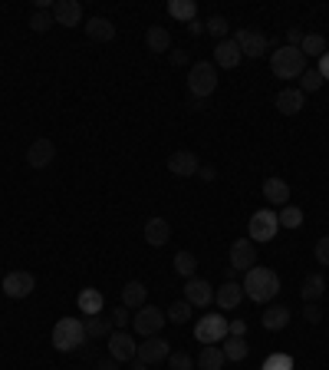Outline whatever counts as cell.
Listing matches in <instances>:
<instances>
[{"instance_id":"cell-1","label":"cell","mask_w":329,"mask_h":370,"mask_svg":"<svg viewBox=\"0 0 329 370\" xmlns=\"http://www.w3.org/2000/svg\"><path fill=\"white\" fill-rule=\"evenodd\" d=\"M244 294L250 301H257V304H270V301L280 294V275L277 271H270V268H260L254 265L250 271H244Z\"/></svg>"},{"instance_id":"cell-2","label":"cell","mask_w":329,"mask_h":370,"mask_svg":"<svg viewBox=\"0 0 329 370\" xmlns=\"http://www.w3.org/2000/svg\"><path fill=\"white\" fill-rule=\"evenodd\" d=\"M270 70L277 80H297L306 73V56L297 50V47H277L270 53Z\"/></svg>"},{"instance_id":"cell-3","label":"cell","mask_w":329,"mask_h":370,"mask_svg":"<svg viewBox=\"0 0 329 370\" xmlns=\"http://www.w3.org/2000/svg\"><path fill=\"white\" fill-rule=\"evenodd\" d=\"M86 344V328H82L80 318H60L56 328H53V347L63 350V354H73Z\"/></svg>"},{"instance_id":"cell-4","label":"cell","mask_w":329,"mask_h":370,"mask_svg":"<svg viewBox=\"0 0 329 370\" xmlns=\"http://www.w3.org/2000/svg\"><path fill=\"white\" fill-rule=\"evenodd\" d=\"M214 90H218V70H214V63H208V60L191 63V70H188L191 96H194V100H208Z\"/></svg>"},{"instance_id":"cell-5","label":"cell","mask_w":329,"mask_h":370,"mask_svg":"<svg viewBox=\"0 0 329 370\" xmlns=\"http://www.w3.org/2000/svg\"><path fill=\"white\" fill-rule=\"evenodd\" d=\"M280 232V222H277V212H270V208H260L254 212L247 222V238L257 245V241H273Z\"/></svg>"},{"instance_id":"cell-6","label":"cell","mask_w":329,"mask_h":370,"mask_svg":"<svg viewBox=\"0 0 329 370\" xmlns=\"http://www.w3.org/2000/svg\"><path fill=\"white\" fill-rule=\"evenodd\" d=\"M165 311L161 308H151V304H142L139 311H135V318H132V328H135V334L139 338H155L161 328H165Z\"/></svg>"},{"instance_id":"cell-7","label":"cell","mask_w":329,"mask_h":370,"mask_svg":"<svg viewBox=\"0 0 329 370\" xmlns=\"http://www.w3.org/2000/svg\"><path fill=\"white\" fill-rule=\"evenodd\" d=\"M224 338H228V318H221V314H204L194 324V340L198 344H221Z\"/></svg>"},{"instance_id":"cell-8","label":"cell","mask_w":329,"mask_h":370,"mask_svg":"<svg viewBox=\"0 0 329 370\" xmlns=\"http://www.w3.org/2000/svg\"><path fill=\"white\" fill-rule=\"evenodd\" d=\"M0 288H4V294H7V298L23 301V298H30V294H33V288H37V278H33L30 271H7Z\"/></svg>"},{"instance_id":"cell-9","label":"cell","mask_w":329,"mask_h":370,"mask_svg":"<svg viewBox=\"0 0 329 370\" xmlns=\"http://www.w3.org/2000/svg\"><path fill=\"white\" fill-rule=\"evenodd\" d=\"M168 354H171V344L165 338H145L139 344V354H135V360H142L145 367H155V364H165L168 360Z\"/></svg>"},{"instance_id":"cell-10","label":"cell","mask_w":329,"mask_h":370,"mask_svg":"<svg viewBox=\"0 0 329 370\" xmlns=\"http://www.w3.org/2000/svg\"><path fill=\"white\" fill-rule=\"evenodd\" d=\"M234 43H237L240 53L250 56V60H260V56L270 50V37L267 33H260V30H237Z\"/></svg>"},{"instance_id":"cell-11","label":"cell","mask_w":329,"mask_h":370,"mask_svg":"<svg viewBox=\"0 0 329 370\" xmlns=\"http://www.w3.org/2000/svg\"><path fill=\"white\" fill-rule=\"evenodd\" d=\"M254 265H257V245L250 238H237L230 245V268L234 271H250Z\"/></svg>"},{"instance_id":"cell-12","label":"cell","mask_w":329,"mask_h":370,"mask_svg":"<svg viewBox=\"0 0 329 370\" xmlns=\"http://www.w3.org/2000/svg\"><path fill=\"white\" fill-rule=\"evenodd\" d=\"M185 301H188L191 308H208L211 301H214L211 281H204V278H188V281H185Z\"/></svg>"},{"instance_id":"cell-13","label":"cell","mask_w":329,"mask_h":370,"mask_svg":"<svg viewBox=\"0 0 329 370\" xmlns=\"http://www.w3.org/2000/svg\"><path fill=\"white\" fill-rule=\"evenodd\" d=\"M109 354H112V360H135L139 344H135V338H132L129 330H112L109 334Z\"/></svg>"},{"instance_id":"cell-14","label":"cell","mask_w":329,"mask_h":370,"mask_svg":"<svg viewBox=\"0 0 329 370\" xmlns=\"http://www.w3.org/2000/svg\"><path fill=\"white\" fill-rule=\"evenodd\" d=\"M201 162L198 155L191 153V149H178V153L168 155V172L171 175H181V179H191V175H198Z\"/></svg>"},{"instance_id":"cell-15","label":"cell","mask_w":329,"mask_h":370,"mask_svg":"<svg viewBox=\"0 0 329 370\" xmlns=\"http://www.w3.org/2000/svg\"><path fill=\"white\" fill-rule=\"evenodd\" d=\"M53 20L60 23V27H80L82 4L80 0H56V4H53Z\"/></svg>"},{"instance_id":"cell-16","label":"cell","mask_w":329,"mask_h":370,"mask_svg":"<svg viewBox=\"0 0 329 370\" xmlns=\"http://www.w3.org/2000/svg\"><path fill=\"white\" fill-rule=\"evenodd\" d=\"M53 159H56V145H53V139H33L30 149H27V162H30V169H46Z\"/></svg>"},{"instance_id":"cell-17","label":"cell","mask_w":329,"mask_h":370,"mask_svg":"<svg viewBox=\"0 0 329 370\" xmlns=\"http://www.w3.org/2000/svg\"><path fill=\"white\" fill-rule=\"evenodd\" d=\"M273 106H277L283 116H297L303 106H306V96L299 92V86H290V90H280L277 100H273Z\"/></svg>"},{"instance_id":"cell-18","label":"cell","mask_w":329,"mask_h":370,"mask_svg":"<svg viewBox=\"0 0 329 370\" xmlns=\"http://www.w3.org/2000/svg\"><path fill=\"white\" fill-rule=\"evenodd\" d=\"M214 301H218L221 311H234L244 301V288H240L237 281H224L218 291H214Z\"/></svg>"},{"instance_id":"cell-19","label":"cell","mask_w":329,"mask_h":370,"mask_svg":"<svg viewBox=\"0 0 329 370\" xmlns=\"http://www.w3.org/2000/svg\"><path fill=\"white\" fill-rule=\"evenodd\" d=\"M214 60H218L221 70H234V66L244 60V53H240V47L234 40H221L218 47H214Z\"/></svg>"},{"instance_id":"cell-20","label":"cell","mask_w":329,"mask_h":370,"mask_svg":"<svg viewBox=\"0 0 329 370\" xmlns=\"http://www.w3.org/2000/svg\"><path fill=\"white\" fill-rule=\"evenodd\" d=\"M145 241H149L151 248H161L171 241V225L165 222V218H149L145 222Z\"/></svg>"},{"instance_id":"cell-21","label":"cell","mask_w":329,"mask_h":370,"mask_svg":"<svg viewBox=\"0 0 329 370\" xmlns=\"http://www.w3.org/2000/svg\"><path fill=\"white\" fill-rule=\"evenodd\" d=\"M299 294H303V301H306V304H316V301H323V294H326V278H323V271H313V275L303 278V288H299Z\"/></svg>"},{"instance_id":"cell-22","label":"cell","mask_w":329,"mask_h":370,"mask_svg":"<svg viewBox=\"0 0 329 370\" xmlns=\"http://www.w3.org/2000/svg\"><path fill=\"white\" fill-rule=\"evenodd\" d=\"M194 364H198L201 370H224V364H228V357H224V350H221L218 344H204Z\"/></svg>"},{"instance_id":"cell-23","label":"cell","mask_w":329,"mask_h":370,"mask_svg":"<svg viewBox=\"0 0 329 370\" xmlns=\"http://www.w3.org/2000/svg\"><path fill=\"white\" fill-rule=\"evenodd\" d=\"M86 37L96 43H109L112 37H116V27H112V20H106V17H89V20H86Z\"/></svg>"},{"instance_id":"cell-24","label":"cell","mask_w":329,"mask_h":370,"mask_svg":"<svg viewBox=\"0 0 329 370\" xmlns=\"http://www.w3.org/2000/svg\"><path fill=\"white\" fill-rule=\"evenodd\" d=\"M263 196H267L270 205H287L290 202V185L283 182V179H277V175H270L267 182H263Z\"/></svg>"},{"instance_id":"cell-25","label":"cell","mask_w":329,"mask_h":370,"mask_svg":"<svg viewBox=\"0 0 329 370\" xmlns=\"http://www.w3.org/2000/svg\"><path fill=\"white\" fill-rule=\"evenodd\" d=\"M260 324L267 330H283L290 324V308H283V304H270L263 314H260Z\"/></svg>"},{"instance_id":"cell-26","label":"cell","mask_w":329,"mask_h":370,"mask_svg":"<svg viewBox=\"0 0 329 370\" xmlns=\"http://www.w3.org/2000/svg\"><path fill=\"white\" fill-rule=\"evenodd\" d=\"M145 298H149V288H145L142 281H129V285L122 288V304L129 311H139L142 304H145Z\"/></svg>"},{"instance_id":"cell-27","label":"cell","mask_w":329,"mask_h":370,"mask_svg":"<svg viewBox=\"0 0 329 370\" xmlns=\"http://www.w3.org/2000/svg\"><path fill=\"white\" fill-rule=\"evenodd\" d=\"M82 328H86V338H92V340L109 338V334H112V318H102V314H89V318L82 321Z\"/></svg>"},{"instance_id":"cell-28","label":"cell","mask_w":329,"mask_h":370,"mask_svg":"<svg viewBox=\"0 0 329 370\" xmlns=\"http://www.w3.org/2000/svg\"><path fill=\"white\" fill-rule=\"evenodd\" d=\"M145 43H149L151 53H168V50H171V33H168V27H149V33H145Z\"/></svg>"},{"instance_id":"cell-29","label":"cell","mask_w":329,"mask_h":370,"mask_svg":"<svg viewBox=\"0 0 329 370\" xmlns=\"http://www.w3.org/2000/svg\"><path fill=\"white\" fill-rule=\"evenodd\" d=\"M168 13L175 17V20L191 23V20H198V4H194V0H171Z\"/></svg>"},{"instance_id":"cell-30","label":"cell","mask_w":329,"mask_h":370,"mask_svg":"<svg viewBox=\"0 0 329 370\" xmlns=\"http://www.w3.org/2000/svg\"><path fill=\"white\" fill-rule=\"evenodd\" d=\"M80 308H82L86 318H89V314H102V294L96 288H82L80 291Z\"/></svg>"},{"instance_id":"cell-31","label":"cell","mask_w":329,"mask_h":370,"mask_svg":"<svg viewBox=\"0 0 329 370\" xmlns=\"http://www.w3.org/2000/svg\"><path fill=\"white\" fill-rule=\"evenodd\" d=\"M299 53L303 56H323L326 53V37L323 33H306L303 43H299Z\"/></svg>"},{"instance_id":"cell-32","label":"cell","mask_w":329,"mask_h":370,"mask_svg":"<svg viewBox=\"0 0 329 370\" xmlns=\"http://www.w3.org/2000/svg\"><path fill=\"white\" fill-rule=\"evenodd\" d=\"M221 350H224V357L228 360H244L250 354V347L244 344V338H224L221 340Z\"/></svg>"},{"instance_id":"cell-33","label":"cell","mask_w":329,"mask_h":370,"mask_svg":"<svg viewBox=\"0 0 329 370\" xmlns=\"http://www.w3.org/2000/svg\"><path fill=\"white\" fill-rule=\"evenodd\" d=\"M194 268H198V258L191 255V251H178L175 255V271L181 278H194Z\"/></svg>"},{"instance_id":"cell-34","label":"cell","mask_w":329,"mask_h":370,"mask_svg":"<svg viewBox=\"0 0 329 370\" xmlns=\"http://www.w3.org/2000/svg\"><path fill=\"white\" fill-rule=\"evenodd\" d=\"M280 228H299L303 225V212L297 205H283V212H277Z\"/></svg>"},{"instance_id":"cell-35","label":"cell","mask_w":329,"mask_h":370,"mask_svg":"<svg viewBox=\"0 0 329 370\" xmlns=\"http://www.w3.org/2000/svg\"><path fill=\"white\" fill-rule=\"evenodd\" d=\"M165 318H168L171 324H188L191 321V304L188 301H175V304L165 311Z\"/></svg>"},{"instance_id":"cell-36","label":"cell","mask_w":329,"mask_h":370,"mask_svg":"<svg viewBox=\"0 0 329 370\" xmlns=\"http://www.w3.org/2000/svg\"><path fill=\"white\" fill-rule=\"evenodd\" d=\"M30 27H33V33H46L50 27H56V20H53V11H33L30 13Z\"/></svg>"},{"instance_id":"cell-37","label":"cell","mask_w":329,"mask_h":370,"mask_svg":"<svg viewBox=\"0 0 329 370\" xmlns=\"http://www.w3.org/2000/svg\"><path fill=\"white\" fill-rule=\"evenodd\" d=\"M319 86H323V76H319V70H306L303 76H299V92L306 96V92H316Z\"/></svg>"},{"instance_id":"cell-38","label":"cell","mask_w":329,"mask_h":370,"mask_svg":"<svg viewBox=\"0 0 329 370\" xmlns=\"http://www.w3.org/2000/svg\"><path fill=\"white\" fill-rule=\"evenodd\" d=\"M228 30H230V23H228V17H221V13H214V17L204 23V33H211L214 40H218V37H224Z\"/></svg>"},{"instance_id":"cell-39","label":"cell","mask_w":329,"mask_h":370,"mask_svg":"<svg viewBox=\"0 0 329 370\" xmlns=\"http://www.w3.org/2000/svg\"><path fill=\"white\" fill-rule=\"evenodd\" d=\"M260 370H293V357L290 354H270Z\"/></svg>"},{"instance_id":"cell-40","label":"cell","mask_w":329,"mask_h":370,"mask_svg":"<svg viewBox=\"0 0 329 370\" xmlns=\"http://www.w3.org/2000/svg\"><path fill=\"white\" fill-rule=\"evenodd\" d=\"M191 367H194L191 354H185V350H175V354H168V370H191Z\"/></svg>"},{"instance_id":"cell-41","label":"cell","mask_w":329,"mask_h":370,"mask_svg":"<svg viewBox=\"0 0 329 370\" xmlns=\"http://www.w3.org/2000/svg\"><path fill=\"white\" fill-rule=\"evenodd\" d=\"M132 324V314H129V308L122 304V308H116L112 311V328H119V330H125Z\"/></svg>"},{"instance_id":"cell-42","label":"cell","mask_w":329,"mask_h":370,"mask_svg":"<svg viewBox=\"0 0 329 370\" xmlns=\"http://www.w3.org/2000/svg\"><path fill=\"white\" fill-rule=\"evenodd\" d=\"M313 255H316V261L323 268H329V235H323L316 241V248H313Z\"/></svg>"},{"instance_id":"cell-43","label":"cell","mask_w":329,"mask_h":370,"mask_svg":"<svg viewBox=\"0 0 329 370\" xmlns=\"http://www.w3.org/2000/svg\"><path fill=\"white\" fill-rule=\"evenodd\" d=\"M228 338H247V321H240V318L228 321Z\"/></svg>"},{"instance_id":"cell-44","label":"cell","mask_w":329,"mask_h":370,"mask_svg":"<svg viewBox=\"0 0 329 370\" xmlns=\"http://www.w3.org/2000/svg\"><path fill=\"white\" fill-rule=\"evenodd\" d=\"M303 37H306V33L299 30V27H290V30H287V47H297V50H299V43H303Z\"/></svg>"},{"instance_id":"cell-45","label":"cell","mask_w":329,"mask_h":370,"mask_svg":"<svg viewBox=\"0 0 329 370\" xmlns=\"http://www.w3.org/2000/svg\"><path fill=\"white\" fill-rule=\"evenodd\" d=\"M303 318H306L309 324H319V321H323V311H319L316 304H306V308H303Z\"/></svg>"},{"instance_id":"cell-46","label":"cell","mask_w":329,"mask_h":370,"mask_svg":"<svg viewBox=\"0 0 329 370\" xmlns=\"http://www.w3.org/2000/svg\"><path fill=\"white\" fill-rule=\"evenodd\" d=\"M319 76H323V83H329V53H323V56H319Z\"/></svg>"},{"instance_id":"cell-47","label":"cell","mask_w":329,"mask_h":370,"mask_svg":"<svg viewBox=\"0 0 329 370\" xmlns=\"http://www.w3.org/2000/svg\"><path fill=\"white\" fill-rule=\"evenodd\" d=\"M198 175L204 179V182H214V179H218V169H214V165H201Z\"/></svg>"},{"instance_id":"cell-48","label":"cell","mask_w":329,"mask_h":370,"mask_svg":"<svg viewBox=\"0 0 329 370\" xmlns=\"http://www.w3.org/2000/svg\"><path fill=\"white\" fill-rule=\"evenodd\" d=\"M171 63H175V66H185V63H188V53H185V50H171Z\"/></svg>"},{"instance_id":"cell-49","label":"cell","mask_w":329,"mask_h":370,"mask_svg":"<svg viewBox=\"0 0 329 370\" xmlns=\"http://www.w3.org/2000/svg\"><path fill=\"white\" fill-rule=\"evenodd\" d=\"M188 33H191V37H198V33H204V23H201V20H191V23H188Z\"/></svg>"},{"instance_id":"cell-50","label":"cell","mask_w":329,"mask_h":370,"mask_svg":"<svg viewBox=\"0 0 329 370\" xmlns=\"http://www.w3.org/2000/svg\"><path fill=\"white\" fill-rule=\"evenodd\" d=\"M129 370H149V367H145V364H142V360H135V364H132Z\"/></svg>"}]
</instances>
